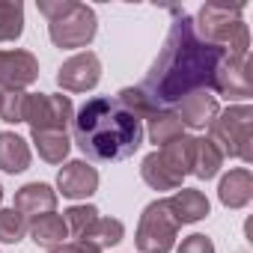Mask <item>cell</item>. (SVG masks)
I'll use <instances>...</instances> for the list:
<instances>
[{
  "label": "cell",
  "mask_w": 253,
  "mask_h": 253,
  "mask_svg": "<svg viewBox=\"0 0 253 253\" xmlns=\"http://www.w3.org/2000/svg\"><path fill=\"white\" fill-rule=\"evenodd\" d=\"M226 54H229L226 48L206 42L197 33L194 18L182 12L170 24L167 42H164L158 60L152 63L149 75L143 78L140 89L152 101V107L170 110L191 92L211 89L214 75Z\"/></svg>",
  "instance_id": "1"
},
{
  "label": "cell",
  "mask_w": 253,
  "mask_h": 253,
  "mask_svg": "<svg viewBox=\"0 0 253 253\" xmlns=\"http://www.w3.org/2000/svg\"><path fill=\"white\" fill-rule=\"evenodd\" d=\"M75 125V143L89 161H125L143 143V119L131 113L116 95L89 98Z\"/></svg>",
  "instance_id": "2"
},
{
  "label": "cell",
  "mask_w": 253,
  "mask_h": 253,
  "mask_svg": "<svg viewBox=\"0 0 253 253\" xmlns=\"http://www.w3.org/2000/svg\"><path fill=\"white\" fill-rule=\"evenodd\" d=\"M39 12L48 18V36L57 48H86L95 39V12L78 0H39Z\"/></svg>",
  "instance_id": "3"
},
{
  "label": "cell",
  "mask_w": 253,
  "mask_h": 253,
  "mask_svg": "<svg viewBox=\"0 0 253 253\" xmlns=\"http://www.w3.org/2000/svg\"><path fill=\"white\" fill-rule=\"evenodd\" d=\"M241 15H244V6H238V3L235 6H229V3H206L200 9V15L194 18V27L206 42L220 45L235 57H247L250 33H247V24H244Z\"/></svg>",
  "instance_id": "4"
},
{
  "label": "cell",
  "mask_w": 253,
  "mask_h": 253,
  "mask_svg": "<svg viewBox=\"0 0 253 253\" xmlns=\"http://www.w3.org/2000/svg\"><path fill=\"white\" fill-rule=\"evenodd\" d=\"M194 143H197V137H182V140H176V143L146 155L143 164H140L143 182L149 188H155V191H179L182 179L191 173Z\"/></svg>",
  "instance_id": "5"
},
{
  "label": "cell",
  "mask_w": 253,
  "mask_h": 253,
  "mask_svg": "<svg viewBox=\"0 0 253 253\" xmlns=\"http://www.w3.org/2000/svg\"><path fill=\"white\" fill-rule=\"evenodd\" d=\"M211 143L223 152V158H238L244 164L253 161V110L247 104L226 107L209 122Z\"/></svg>",
  "instance_id": "6"
},
{
  "label": "cell",
  "mask_w": 253,
  "mask_h": 253,
  "mask_svg": "<svg viewBox=\"0 0 253 253\" xmlns=\"http://www.w3.org/2000/svg\"><path fill=\"white\" fill-rule=\"evenodd\" d=\"M179 235V223L164 200H155L143 209L137 223V250L140 253H170Z\"/></svg>",
  "instance_id": "7"
},
{
  "label": "cell",
  "mask_w": 253,
  "mask_h": 253,
  "mask_svg": "<svg viewBox=\"0 0 253 253\" xmlns=\"http://www.w3.org/2000/svg\"><path fill=\"white\" fill-rule=\"evenodd\" d=\"M72 116L75 107L69 95H45V92L27 95L24 122H30V131H66Z\"/></svg>",
  "instance_id": "8"
},
{
  "label": "cell",
  "mask_w": 253,
  "mask_h": 253,
  "mask_svg": "<svg viewBox=\"0 0 253 253\" xmlns=\"http://www.w3.org/2000/svg\"><path fill=\"white\" fill-rule=\"evenodd\" d=\"M98 81H101V60L92 51H81V54L69 57L57 72V84L66 92H86Z\"/></svg>",
  "instance_id": "9"
},
{
  "label": "cell",
  "mask_w": 253,
  "mask_h": 253,
  "mask_svg": "<svg viewBox=\"0 0 253 253\" xmlns=\"http://www.w3.org/2000/svg\"><path fill=\"white\" fill-rule=\"evenodd\" d=\"M211 89H217L223 98L229 101H241V98H250L253 95V75H250V63L247 57H235V54H226L217 75H214V84Z\"/></svg>",
  "instance_id": "10"
},
{
  "label": "cell",
  "mask_w": 253,
  "mask_h": 253,
  "mask_svg": "<svg viewBox=\"0 0 253 253\" xmlns=\"http://www.w3.org/2000/svg\"><path fill=\"white\" fill-rule=\"evenodd\" d=\"M39 78V60L30 51H0V92H21Z\"/></svg>",
  "instance_id": "11"
},
{
  "label": "cell",
  "mask_w": 253,
  "mask_h": 253,
  "mask_svg": "<svg viewBox=\"0 0 253 253\" xmlns=\"http://www.w3.org/2000/svg\"><path fill=\"white\" fill-rule=\"evenodd\" d=\"M57 188L63 191V197L69 200H86L95 194L98 188V170L89 167L86 161H69L60 173H57Z\"/></svg>",
  "instance_id": "12"
},
{
  "label": "cell",
  "mask_w": 253,
  "mask_h": 253,
  "mask_svg": "<svg viewBox=\"0 0 253 253\" xmlns=\"http://www.w3.org/2000/svg\"><path fill=\"white\" fill-rule=\"evenodd\" d=\"M176 107H179L176 116H179V122L185 125V128H206V125L220 113V110H217V98H214L209 89L191 92V95L182 98Z\"/></svg>",
  "instance_id": "13"
},
{
  "label": "cell",
  "mask_w": 253,
  "mask_h": 253,
  "mask_svg": "<svg viewBox=\"0 0 253 253\" xmlns=\"http://www.w3.org/2000/svg\"><path fill=\"white\" fill-rule=\"evenodd\" d=\"M15 211H21L24 217H39V214H51L57 209V191L45 182H30L24 188H18L15 194Z\"/></svg>",
  "instance_id": "14"
},
{
  "label": "cell",
  "mask_w": 253,
  "mask_h": 253,
  "mask_svg": "<svg viewBox=\"0 0 253 253\" xmlns=\"http://www.w3.org/2000/svg\"><path fill=\"white\" fill-rule=\"evenodd\" d=\"M164 203H167V209L173 211V217H176L179 226H182V223H197V220H203V217L209 214V200H206V194L197 191V188H182V191H176L173 197H167Z\"/></svg>",
  "instance_id": "15"
},
{
  "label": "cell",
  "mask_w": 253,
  "mask_h": 253,
  "mask_svg": "<svg viewBox=\"0 0 253 253\" xmlns=\"http://www.w3.org/2000/svg\"><path fill=\"white\" fill-rule=\"evenodd\" d=\"M217 197H220V203L229 206V209H244V206L253 200V173H250L247 167L229 170V173L220 179Z\"/></svg>",
  "instance_id": "16"
},
{
  "label": "cell",
  "mask_w": 253,
  "mask_h": 253,
  "mask_svg": "<svg viewBox=\"0 0 253 253\" xmlns=\"http://www.w3.org/2000/svg\"><path fill=\"white\" fill-rule=\"evenodd\" d=\"M27 232H30V238H33L39 247H48V250L66 244V238H69V229H66L63 214H54V211L33 217V223H27Z\"/></svg>",
  "instance_id": "17"
},
{
  "label": "cell",
  "mask_w": 253,
  "mask_h": 253,
  "mask_svg": "<svg viewBox=\"0 0 253 253\" xmlns=\"http://www.w3.org/2000/svg\"><path fill=\"white\" fill-rule=\"evenodd\" d=\"M30 167V146L24 137L12 131H0V170L3 173H24Z\"/></svg>",
  "instance_id": "18"
},
{
  "label": "cell",
  "mask_w": 253,
  "mask_h": 253,
  "mask_svg": "<svg viewBox=\"0 0 253 253\" xmlns=\"http://www.w3.org/2000/svg\"><path fill=\"white\" fill-rule=\"evenodd\" d=\"M182 137H185V125L179 122L176 110L158 107V110L149 116V140H152L158 149H164V146H170V143H176V140H182Z\"/></svg>",
  "instance_id": "19"
},
{
  "label": "cell",
  "mask_w": 253,
  "mask_h": 253,
  "mask_svg": "<svg viewBox=\"0 0 253 253\" xmlns=\"http://www.w3.org/2000/svg\"><path fill=\"white\" fill-rule=\"evenodd\" d=\"M220 164H223V152L209 137H197V143H194V161H191V176L209 182V179L217 176Z\"/></svg>",
  "instance_id": "20"
},
{
  "label": "cell",
  "mask_w": 253,
  "mask_h": 253,
  "mask_svg": "<svg viewBox=\"0 0 253 253\" xmlns=\"http://www.w3.org/2000/svg\"><path fill=\"white\" fill-rule=\"evenodd\" d=\"M33 134V143L39 149V158L48 161V164H63L69 149H72V140L66 131H30Z\"/></svg>",
  "instance_id": "21"
},
{
  "label": "cell",
  "mask_w": 253,
  "mask_h": 253,
  "mask_svg": "<svg viewBox=\"0 0 253 253\" xmlns=\"http://www.w3.org/2000/svg\"><path fill=\"white\" fill-rule=\"evenodd\" d=\"M24 33V6L18 0H0V42H15Z\"/></svg>",
  "instance_id": "22"
},
{
  "label": "cell",
  "mask_w": 253,
  "mask_h": 253,
  "mask_svg": "<svg viewBox=\"0 0 253 253\" xmlns=\"http://www.w3.org/2000/svg\"><path fill=\"white\" fill-rule=\"evenodd\" d=\"M122 235H125L122 220H116V217H98V220L86 229V235H84L81 241H89V244H95V247H110V244H119Z\"/></svg>",
  "instance_id": "23"
},
{
  "label": "cell",
  "mask_w": 253,
  "mask_h": 253,
  "mask_svg": "<svg viewBox=\"0 0 253 253\" xmlns=\"http://www.w3.org/2000/svg\"><path fill=\"white\" fill-rule=\"evenodd\" d=\"M63 220H66V229H69V235H75L78 241L86 235V229L98 220V209L95 206H72L66 214H63Z\"/></svg>",
  "instance_id": "24"
},
{
  "label": "cell",
  "mask_w": 253,
  "mask_h": 253,
  "mask_svg": "<svg viewBox=\"0 0 253 253\" xmlns=\"http://www.w3.org/2000/svg\"><path fill=\"white\" fill-rule=\"evenodd\" d=\"M27 235V217L15 209H0V241L18 244Z\"/></svg>",
  "instance_id": "25"
},
{
  "label": "cell",
  "mask_w": 253,
  "mask_h": 253,
  "mask_svg": "<svg viewBox=\"0 0 253 253\" xmlns=\"http://www.w3.org/2000/svg\"><path fill=\"white\" fill-rule=\"evenodd\" d=\"M27 95L30 92H3V107H0V116L3 122H24L27 113Z\"/></svg>",
  "instance_id": "26"
},
{
  "label": "cell",
  "mask_w": 253,
  "mask_h": 253,
  "mask_svg": "<svg viewBox=\"0 0 253 253\" xmlns=\"http://www.w3.org/2000/svg\"><path fill=\"white\" fill-rule=\"evenodd\" d=\"M179 253H214V244H211L209 235L194 232V235H188V238L179 244Z\"/></svg>",
  "instance_id": "27"
},
{
  "label": "cell",
  "mask_w": 253,
  "mask_h": 253,
  "mask_svg": "<svg viewBox=\"0 0 253 253\" xmlns=\"http://www.w3.org/2000/svg\"><path fill=\"white\" fill-rule=\"evenodd\" d=\"M51 253H101V247L89 244V241H72V244H60Z\"/></svg>",
  "instance_id": "28"
},
{
  "label": "cell",
  "mask_w": 253,
  "mask_h": 253,
  "mask_svg": "<svg viewBox=\"0 0 253 253\" xmlns=\"http://www.w3.org/2000/svg\"><path fill=\"white\" fill-rule=\"evenodd\" d=\"M0 203H3V188H0Z\"/></svg>",
  "instance_id": "29"
},
{
  "label": "cell",
  "mask_w": 253,
  "mask_h": 253,
  "mask_svg": "<svg viewBox=\"0 0 253 253\" xmlns=\"http://www.w3.org/2000/svg\"><path fill=\"white\" fill-rule=\"evenodd\" d=\"M0 107H3V92H0Z\"/></svg>",
  "instance_id": "30"
}]
</instances>
